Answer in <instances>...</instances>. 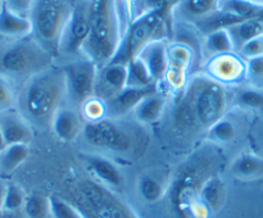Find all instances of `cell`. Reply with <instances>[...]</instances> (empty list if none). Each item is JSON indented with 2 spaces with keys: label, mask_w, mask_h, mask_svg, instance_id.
<instances>
[{
  "label": "cell",
  "mask_w": 263,
  "mask_h": 218,
  "mask_svg": "<svg viewBox=\"0 0 263 218\" xmlns=\"http://www.w3.org/2000/svg\"><path fill=\"white\" fill-rule=\"evenodd\" d=\"M130 25L128 0H90V32L81 54L105 66L118 53Z\"/></svg>",
  "instance_id": "cell-1"
},
{
  "label": "cell",
  "mask_w": 263,
  "mask_h": 218,
  "mask_svg": "<svg viewBox=\"0 0 263 218\" xmlns=\"http://www.w3.org/2000/svg\"><path fill=\"white\" fill-rule=\"evenodd\" d=\"M182 89L176 121L185 128L208 130L225 117L230 100L225 84L204 72L190 77Z\"/></svg>",
  "instance_id": "cell-2"
},
{
  "label": "cell",
  "mask_w": 263,
  "mask_h": 218,
  "mask_svg": "<svg viewBox=\"0 0 263 218\" xmlns=\"http://www.w3.org/2000/svg\"><path fill=\"white\" fill-rule=\"evenodd\" d=\"M66 97V78L62 68L49 67L26 82L18 99L20 113L31 126H51L54 114Z\"/></svg>",
  "instance_id": "cell-3"
},
{
  "label": "cell",
  "mask_w": 263,
  "mask_h": 218,
  "mask_svg": "<svg viewBox=\"0 0 263 218\" xmlns=\"http://www.w3.org/2000/svg\"><path fill=\"white\" fill-rule=\"evenodd\" d=\"M135 122H126L122 118L104 117L89 121L84 125L81 135L90 146L99 150L117 154H128L143 145V130Z\"/></svg>",
  "instance_id": "cell-4"
},
{
  "label": "cell",
  "mask_w": 263,
  "mask_h": 218,
  "mask_svg": "<svg viewBox=\"0 0 263 218\" xmlns=\"http://www.w3.org/2000/svg\"><path fill=\"white\" fill-rule=\"evenodd\" d=\"M73 7L68 0H35L28 18L33 38L51 55L58 54L59 41Z\"/></svg>",
  "instance_id": "cell-5"
},
{
  "label": "cell",
  "mask_w": 263,
  "mask_h": 218,
  "mask_svg": "<svg viewBox=\"0 0 263 218\" xmlns=\"http://www.w3.org/2000/svg\"><path fill=\"white\" fill-rule=\"evenodd\" d=\"M51 54L44 49L35 38H21L18 43L8 48L0 58V66L7 73L28 78L50 67Z\"/></svg>",
  "instance_id": "cell-6"
},
{
  "label": "cell",
  "mask_w": 263,
  "mask_h": 218,
  "mask_svg": "<svg viewBox=\"0 0 263 218\" xmlns=\"http://www.w3.org/2000/svg\"><path fill=\"white\" fill-rule=\"evenodd\" d=\"M98 66L91 59L82 55L62 67L66 78V97L69 107L80 112L81 108L95 96Z\"/></svg>",
  "instance_id": "cell-7"
},
{
  "label": "cell",
  "mask_w": 263,
  "mask_h": 218,
  "mask_svg": "<svg viewBox=\"0 0 263 218\" xmlns=\"http://www.w3.org/2000/svg\"><path fill=\"white\" fill-rule=\"evenodd\" d=\"M171 10L164 9L151 13L131 22L130 31L126 37L130 61L136 58L148 44L157 40H166L168 21L172 17Z\"/></svg>",
  "instance_id": "cell-8"
},
{
  "label": "cell",
  "mask_w": 263,
  "mask_h": 218,
  "mask_svg": "<svg viewBox=\"0 0 263 218\" xmlns=\"http://www.w3.org/2000/svg\"><path fill=\"white\" fill-rule=\"evenodd\" d=\"M90 32V0H81L73 7L68 23L59 41L58 54L66 56L81 54ZM82 55V54H81Z\"/></svg>",
  "instance_id": "cell-9"
},
{
  "label": "cell",
  "mask_w": 263,
  "mask_h": 218,
  "mask_svg": "<svg viewBox=\"0 0 263 218\" xmlns=\"http://www.w3.org/2000/svg\"><path fill=\"white\" fill-rule=\"evenodd\" d=\"M125 87H127V64L109 62L98 68L95 97L107 102Z\"/></svg>",
  "instance_id": "cell-10"
},
{
  "label": "cell",
  "mask_w": 263,
  "mask_h": 218,
  "mask_svg": "<svg viewBox=\"0 0 263 218\" xmlns=\"http://www.w3.org/2000/svg\"><path fill=\"white\" fill-rule=\"evenodd\" d=\"M204 69L205 73L225 85L246 80V61L238 53L211 56Z\"/></svg>",
  "instance_id": "cell-11"
},
{
  "label": "cell",
  "mask_w": 263,
  "mask_h": 218,
  "mask_svg": "<svg viewBox=\"0 0 263 218\" xmlns=\"http://www.w3.org/2000/svg\"><path fill=\"white\" fill-rule=\"evenodd\" d=\"M168 68L166 73V81L174 89H181L186 84L187 68L193 61V50L189 45L182 43H175L168 45Z\"/></svg>",
  "instance_id": "cell-12"
},
{
  "label": "cell",
  "mask_w": 263,
  "mask_h": 218,
  "mask_svg": "<svg viewBox=\"0 0 263 218\" xmlns=\"http://www.w3.org/2000/svg\"><path fill=\"white\" fill-rule=\"evenodd\" d=\"M156 91V87H125L113 97L104 102L105 117L108 118H123L128 113H133L136 105L149 94Z\"/></svg>",
  "instance_id": "cell-13"
},
{
  "label": "cell",
  "mask_w": 263,
  "mask_h": 218,
  "mask_svg": "<svg viewBox=\"0 0 263 218\" xmlns=\"http://www.w3.org/2000/svg\"><path fill=\"white\" fill-rule=\"evenodd\" d=\"M0 131L7 145L26 144L32 140V126L20 112H5L0 114Z\"/></svg>",
  "instance_id": "cell-14"
},
{
  "label": "cell",
  "mask_w": 263,
  "mask_h": 218,
  "mask_svg": "<svg viewBox=\"0 0 263 218\" xmlns=\"http://www.w3.org/2000/svg\"><path fill=\"white\" fill-rule=\"evenodd\" d=\"M82 161L86 164L89 171L103 184L110 187H116V189L123 186L125 179H123L122 172H121L120 167L109 158L99 155V154L82 153Z\"/></svg>",
  "instance_id": "cell-15"
},
{
  "label": "cell",
  "mask_w": 263,
  "mask_h": 218,
  "mask_svg": "<svg viewBox=\"0 0 263 218\" xmlns=\"http://www.w3.org/2000/svg\"><path fill=\"white\" fill-rule=\"evenodd\" d=\"M84 125L81 115L72 107H61L54 114L51 128L57 137L63 143H72L82 133Z\"/></svg>",
  "instance_id": "cell-16"
},
{
  "label": "cell",
  "mask_w": 263,
  "mask_h": 218,
  "mask_svg": "<svg viewBox=\"0 0 263 218\" xmlns=\"http://www.w3.org/2000/svg\"><path fill=\"white\" fill-rule=\"evenodd\" d=\"M167 50H168L167 40H157L148 44L140 51V54L136 56V58H140L144 62L156 84L166 80L167 68H168Z\"/></svg>",
  "instance_id": "cell-17"
},
{
  "label": "cell",
  "mask_w": 263,
  "mask_h": 218,
  "mask_svg": "<svg viewBox=\"0 0 263 218\" xmlns=\"http://www.w3.org/2000/svg\"><path fill=\"white\" fill-rule=\"evenodd\" d=\"M230 173L241 181H254L263 177V156L253 151H241L230 164Z\"/></svg>",
  "instance_id": "cell-18"
},
{
  "label": "cell",
  "mask_w": 263,
  "mask_h": 218,
  "mask_svg": "<svg viewBox=\"0 0 263 218\" xmlns=\"http://www.w3.org/2000/svg\"><path fill=\"white\" fill-rule=\"evenodd\" d=\"M217 10L218 0H176L171 12L172 17L179 15L197 23Z\"/></svg>",
  "instance_id": "cell-19"
},
{
  "label": "cell",
  "mask_w": 263,
  "mask_h": 218,
  "mask_svg": "<svg viewBox=\"0 0 263 218\" xmlns=\"http://www.w3.org/2000/svg\"><path fill=\"white\" fill-rule=\"evenodd\" d=\"M164 107H166V97L154 91L144 97L136 105L133 112L134 118L140 125H143V123L144 125H152V123H156L161 120L164 112Z\"/></svg>",
  "instance_id": "cell-20"
},
{
  "label": "cell",
  "mask_w": 263,
  "mask_h": 218,
  "mask_svg": "<svg viewBox=\"0 0 263 218\" xmlns=\"http://www.w3.org/2000/svg\"><path fill=\"white\" fill-rule=\"evenodd\" d=\"M0 35L5 37L25 38L32 35V23L28 17L15 14L4 5L0 12Z\"/></svg>",
  "instance_id": "cell-21"
},
{
  "label": "cell",
  "mask_w": 263,
  "mask_h": 218,
  "mask_svg": "<svg viewBox=\"0 0 263 218\" xmlns=\"http://www.w3.org/2000/svg\"><path fill=\"white\" fill-rule=\"evenodd\" d=\"M233 41L235 53H238L248 41L263 35V22L258 18L241 21L226 28Z\"/></svg>",
  "instance_id": "cell-22"
},
{
  "label": "cell",
  "mask_w": 263,
  "mask_h": 218,
  "mask_svg": "<svg viewBox=\"0 0 263 218\" xmlns=\"http://www.w3.org/2000/svg\"><path fill=\"white\" fill-rule=\"evenodd\" d=\"M218 10L246 21L258 18L263 7L248 0H218Z\"/></svg>",
  "instance_id": "cell-23"
},
{
  "label": "cell",
  "mask_w": 263,
  "mask_h": 218,
  "mask_svg": "<svg viewBox=\"0 0 263 218\" xmlns=\"http://www.w3.org/2000/svg\"><path fill=\"white\" fill-rule=\"evenodd\" d=\"M200 196H202L203 203L212 212H217L222 208L226 200V185L220 177H211L203 185Z\"/></svg>",
  "instance_id": "cell-24"
},
{
  "label": "cell",
  "mask_w": 263,
  "mask_h": 218,
  "mask_svg": "<svg viewBox=\"0 0 263 218\" xmlns=\"http://www.w3.org/2000/svg\"><path fill=\"white\" fill-rule=\"evenodd\" d=\"M28 156V145L13 144L0 153V169L3 173H12Z\"/></svg>",
  "instance_id": "cell-25"
},
{
  "label": "cell",
  "mask_w": 263,
  "mask_h": 218,
  "mask_svg": "<svg viewBox=\"0 0 263 218\" xmlns=\"http://www.w3.org/2000/svg\"><path fill=\"white\" fill-rule=\"evenodd\" d=\"M204 50L210 55V58L211 56L221 55V54L235 53L233 41H231V37L226 28L213 31V32L205 35Z\"/></svg>",
  "instance_id": "cell-26"
},
{
  "label": "cell",
  "mask_w": 263,
  "mask_h": 218,
  "mask_svg": "<svg viewBox=\"0 0 263 218\" xmlns=\"http://www.w3.org/2000/svg\"><path fill=\"white\" fill-rule=\"evenodd\" d=\"M233 103L235 107L241 109L258 110L263 113V90L257 87L248 86L240 87L234 94Z\"/></svg>",
  "instance_id": "cell-27"
},
{
  "label": "cell",
  "mask_w": 263,
  "mask_h": 218,
  "mask_svg": "<svg viewBox=\"0 0 263 218\" xmlns=\"http://www.w3.org/2000/svg\"><path fill=\"white\" fill-rule=\"evenodd\" d=\"M176 0H128L131 22L151 13L172 9Z\"/></svg>",
  "instance_id": "cell-28"
},
{
  "label": "cell",
  "mask_w": 263,
  "mask_h": 218,
  "mask_svg": "<svg viewBox=\"0 0 263 218\" xmlns=\"http://www.w3.org/2000/svg\"><path fill=\"white\" fill-rule=\"evenodd\" d=\"M153 77L140 58H134L127 64V86L128 87H151L154 86Z\"/></svg>",
  "instance_id": "cell-29"
},
{
  "label": "cell",
  "mask_w": 263,
  "mask_h": 218,
  "mask_svg": "<svg viewBox=\"0 0 263 218\" xmlns=\"http://www.w3.org/2000/svg\"><path fill=\"white\" fill-rule=\"evenodd\" d=\"M23 210L27 218H48L51 215L50 197L41 194H31L26 197Z\"/></svg>",
  "instance_id": "cell-30"
},
{
  "label": "cell",
  "mask_w": 263,
  "mask_h": 218,
  "mask_svg": "<svg viewBox=\"0 0 263 218\" xmlns=\"http://www.w3.org/2000/svg\"><path fill=\"white\" fill-rule=\"evenodd\" d=\"M207 133L210 140H212L213 143L228 144L235 138L236 127L233 121L223 117L222 120H220L215 125L211 126L207 130Z\"/></svg>",
  "instance_id": "cell-31"
},
{
  "label": "cell",
  "mask_w": 263,
  "mask_h": 218,
  "mask_svg": "<svg viewBox=\"0 0 263 218\" xmlns=\"http://www.w3.org/2000/svg\"><path fill=\"white\" fill-rule=\"evenodd\" d=\"M164 187L158 179L152 174H144L139 181V194L145 202L156 203L162 197Z\"/></svg>",
  "instance_id": "cell-32"
},
{
  "label": "cell",
  "mask_w": 263,
  "mask_h": 218,
  "mask_svg": "<svg viewBox=\"0 0 263 218\" xmlns=\"http://www.w3.org/2000/svg\"><path fill=\"white\" fill-rule=\"evenodd\" d=\"M26 195L23 190L18 186L17 184H7V190H5L4 204H3V210L4 212H17L21 208H23L26 202Z\"/></svg>",
  "instance_id": "cell-33"
},
{
  "label": "cell",
  "mask_w": 263,
  "mask_h": 218,
  "mask_svg": "<svg viewBox=\"0 0 263 218\" xmlns=\"http://www.w3.org/2000/svg\"><path fill=\"white\" fill-rule=\"evenodd\" d=\"M50 197V210L53 218H85L80 210H77L73 205L67 203L62 197L57 195H51Z\"/></svg>",
  "instance_id": "cell-34"
},
{
  "label": "cell",
  "mask_w": 263,
  "mask_h": 218,
  "mask_svg": "<svg viewBox=\"0 0 263 218\" xmlns=\"http://www.w3.org/2000/svg\"><path fill=\"white\" fill-rule=\"evenodd\" d=\"M246 80L251 86L263 90V55L246 61Z\"/></svg>",
  "instance_id": "cell-35"
},
{
  "label": "cell",
  "mask_w": 263,
  "mask_h": 218,
  "mask_svg": "<svg viewBox=\"0 0 263 218\" xmlns=\"http://www.w3.org/2000/svg\"><path fill=\"white\" fill-rule=\"evenodd\" d=\"M15 94L7 77L0 76V114L13 110L15 105Z\"/></svg>",
  "instance_id": "cell-36"
},
{
  "label": "cell",
  "mask_w": 263,
  "mask_h": 218,
  "mask_svg": "<svg viewBox=\"0 0 263 218\" xmlns=\"http://www.w3.org/2000/svg\"><path fill=\"white\" fill-rule=\"evenodd\" d=\"M80 112H81V114L85 115L87 122H89V121L102 120V118L105 117L104 102H102V100L94 96L81 108Z\"/></svg>",
  "instance_id": "cell-37"
},
{
  "label": "cell",
  "mask_w": 263,
  "mask_h": 218,
  "mask_svg": "<svg viewBox=\"0 0 263 218\" xmlns=\"http://www.w3.org/2000/svg\"><path fill=\"white\" fill-rule=\"evenodd\" d=\"M238 54L244 59V61H248V59L263 55V35L248 41V43L238 51Z\"/></svg>",
  "instance_id": "cell-38"
},
{
  "label": "cell",
  "mask_w": 263,
  "mask_h": 218,
  "mask_svg": "<svg viewBox=\"0 0 263 218\" xmlns=\"http://www.w3.org/2000/svg\"><path fill=\"white\" fill-rule=\"evenodd\" d=\"M35 0H4L5 7L15 14L28 17Z\"/></svg>",
  "instance_id": "cell-39"
},
{
  "label": "cell",
  "mask_w": 263,
  "mask_h": 218,
  "mask_svg": "<svg viewBox=\"0 0 263 218\" xmlns=\"http://www.w3.org/2000/svg\"><path fill=\"white\" fill-rule=\"evenodd\" d=\"M5 190H7V184L3 181H0V212L3 210V204H4Z\"/></svg>",
  "instance_id": "cell-40"
},
{
  "label": "cell",
  "mask_w": 263,
  "mask_h": 218,
  "mask_svg": "<svg viewBox=\"0 0 263 218\" xmlns=\"http://www.w3.org/2000/svg\"><path fill=\"white\" fill-rule=\"evenodd\" d=\"M5 148H7V143H5L4 137H3V133H2V131H0V153H2V151L4 150Z\"/></svg>",
  "instance_id": "cell-41"
},
{
  "label": "cell",
  "mask_w": 263,
  "mask_h": 218,
  "mask_svg": "<svg viewBox=\"0 0 263 218\" xmlns=\"http://www.w3.org/2000/svg\"><path fill=\"white\" fill-rule=\"evenodd\" d=\"M248 2H252L254 3V4H258L261 5V7H263V0H248Z\"/></svg>",
  "instance_id": "cell-42"
},
{
  "label": "cell",
  "mask_w": 263,
  "mask_h": 218,
  "mask_svg": "<svg viewBox=\"0 0 263 218\" xmlns=\"http://www.w3.org/2000/svg\"><path fill=\"white\" fill-rule=\"evenodd\" d=\"M4 5H5L4 0H0V12H2V10H3V8H4Z\"/></svg>",
  "instance_id": "cell-43"
},
{
  "label": "cell",
  "mask_w": 263,
  "mask_h": 218,
  "mask_svg": "<svg viewBox=\"0 0 263 218\" xmlns=\"http://www.w3.org/2000/svg\"><path fill=\"white\" fill-rule=\"evenodd\" d=\"M258 19H261V21H262V22H263V10H262V12H261V14H259Z\"/></svg>",
  "instance_id": "cell-44"
}]
</instances>
